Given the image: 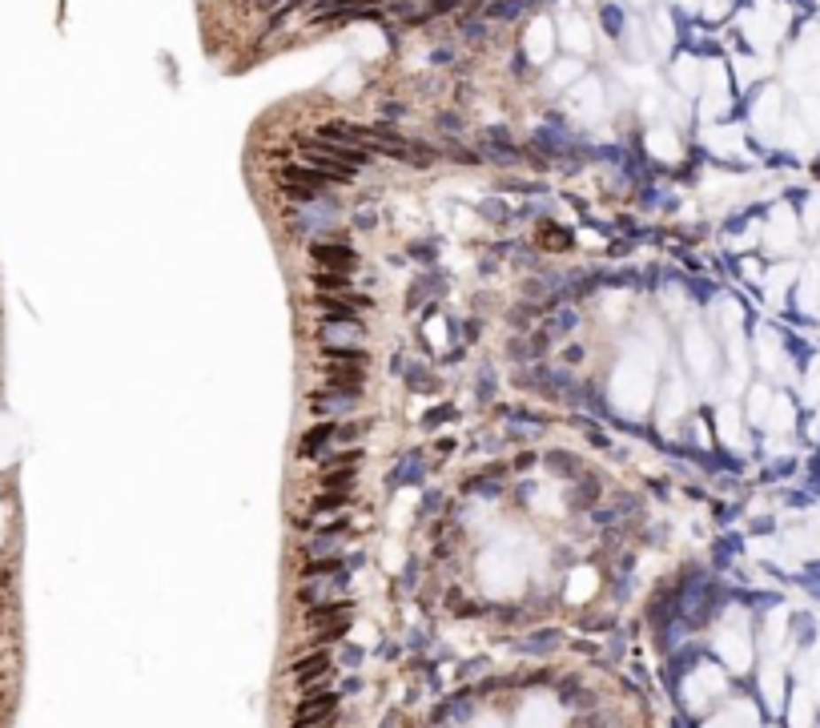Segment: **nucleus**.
I'll use <instances>...</instances> for the list:
<instances>
[{"instance_id": "nucleus-1", "label": "nucleus", "mask_w": 820, "mask_h": 728, "mask_svg": "<svg viewBox=\"0 0 820 728\" xmlns=\"http://www.w3.org/2000/svg\"><path fill=\"white\" fill-rule=\"evenodd\" d=\"M338 704H342V693H334V688H326V693H306L302 701H298L290 728H334Z\"/></svg>"}, {"instance_id": "nucleus-2", "label": "nucleus", "mask_w": 820, "mask_h": 728, "mask_svg": "<svg viewBox=\"0 0 820 728\" xmlns=\"http://www.w3.org/2000/svg\"><path fill=\"white\" fill-rule=\"evenodd\" d=\"M358 407H362V399L342 395V391H330V386H322V391H310V395H306V411L314 414V419H346V414H354Z\"/></svg>"}, {"instance_id": "nucleus-3", "label": "nucleus", "mask_w": 820, "mask_h": 728, "mask_svg": "<svg viewBox=\"0 0 820 728\" xmlns=\"http://www.w3.org/2000/svg\"><path fill=\"white\" fill-rule=\"evenodd\" d=\"M367 367H346V362H326L322 367V383L330 391H342V395H354L362 399L367 395Z\"/></svg>"}, {"instance_id": "nucleus-4", "label": "nucleus", "mask_w": 820, "mask_h": 728, "mask_svg": "<svg viewBox=\"0 0 820 728\" xmlns=\"http://www.w3.org/2000/svg\"><path fill=\"white\" fill-rule=\"evenodd\" d=\"M310 306L322 314V322H346V326H367L362 322V310L350 306L346 294H322V290H314L310 294Z\"/></svg>"}, {"instance_id": "nucleus-5", "label": "nucleus", "mask_w": 820, "mask_h": 728, "mask_svg": "<svg viewBox=\"0 0 820 728\" xmlns=\"http://www.w3.org/2000/svg\"><path fill=\"white\" fill-rule=\"evenodd\" d=\"M330 664H334V652L330 648H314V652H306V656L290 660L286 672L298 676V693H306L314 680H322V676L330 672Z\"/></svg>"}, {"instance_id": "nucleus-6", "label": "nucleus", "mask_w": 820, "mask_h": 728, "mask_svg": "<svg viewBox=\"0 0 820 728\" xmlns=\"http://www.w3.org/2000/svg\"><path fill=\"white\" fill-rule=\"evenodd\" d=\"M310 258L326 270H354L358 266V250L350 242H310Z\"/></svg>"}, {"instance_id": "nucleus-7", "label": "nucleus", "mask_w": 820, "mask_h": 728, "mask_svg": "<svg viewBox=\"0 0 820 728\" xmlns=\"http://www.w3.org/2000/svg\"><path fill=\"white\" fill-rule=\"evenodd\" d=\"M302 145H310V150L326 153V158L342 161V166H350V169L370 166V150H362V145H350V141H302Z\"/></svg>"}, {"instance_id": "nucleus-8", "label": "nucleus", "mask_w": 820, "mask_h": 728, "mask_svg": "<svg viewBox=\"0 0 820 728\" xmlns=\"http://www.w3.org/2000/svg\"><path fill=\"white\" fill-rule=\"evenodd\" d=\"M334 443V419H318L310 430H302V439H298V455L302 459H322L326 447Z\"/></svg>"}, {"instance_id": "nucleus-9", "label": "nucleus", "mask_w": 820, "mask_h": 728, "mask_svg": "<svg viewBox=\"0 0 820 728\" xmlns=\"http://www.w3.org/2000/svg\"><path fill=\"white\" fill-rule=\"evenodd\" d=\"M354 616V604L350 600H322V604H310L302 612L306 628H322V623H338V620H350Z\"/></svg>"}, {"instance_id": "nucleus-10", "label": "nucleus", "mask_w": 820, "mask_h": 728, "mask_svg": "<svg viewBox=\"0 0 820 728\" xmlns=\"http://www.w3.org/2000/svg\"><path fill=\"white\" fill-rule=\"evenodd\" d=\"M278 174V182L282 185H302V190H314V193H326V174H318L314 166H282V169H274Z\"/></svg>"}, {"instance_id": "nucleus-11", "label": "nucleus", "mask_w": 820, "mask_h": 728, "mask_svg": "<svg viewBox=\"0 0 820 728\" xmlns=\"http://www.w3.org/2000/svg\"><path fill=\"white\" fill-rule=\"evenodd\" d=\"M306 507H310V515H342V511L354 507V492H318L306 500Z\"/></svg>"}, {"instance_id": "nucleus-12", "label": "nucleus", "mask_w": 820, "mask_h": 728, "mask_svg": "<svg viewBox=\"0 0 820 728\" xmlns=\"http://www.w3.org/2000/svg\"><path fill=\"white\" fill-rule=\"evenodd\" d=\"M310 286L322 290V294H350L354 270H310Z\"/></svg>"}, {"instance_id": "nucleus-13", "label": "nucleus", "mask_w": 820, "mask_h": 728, "mask_svg": "<svg viewBox=\"0 0 820 728\" xmlns=\"http://www.w3.org/2000/svg\"><path fill=\"white\" fill-rule=\"evenodd\" d=\"M334 571H346V555H314V560L298 563V576L302 579H318V576H334Z\"/></svg>"}, {"instance_id": "nucleus-14", "label": "nucleus", "mask_w": 820, "mask_h": 728, "mask_svg": "<svg viewBox=\"0 0 820 728\" xmlns=\"http://www.w3.org/2000/svg\"><path fill=\"white\" fill-rule=\"evenodd\" d=\"M358 471L362 467H334V471H314V479L322 483V492H354Z\"/></svg>"}, {"instance_id": "nucleus-15", "label": "nucleus", "mask_w": 820, "mask_h": 728, "mask_svg": "<svg viewBox=\"0 0 820 728\" xmlns=\"http://www.w3.org/2000/svg\"><path fill=\"white\" fill-rule=\"evenodd\" d=\"M322 359L326 362H346V367H370V351H362V346H350V343H326L322 346Z\"/></svg>"}, {"instance_id": "nucleus-16", "label": "nucleus", "mask_w": 820, "mask_h": 728, "mask_svg": "<svg viewBox=\"0 0 820 728\" xmlns=\"http://www.w3.org/2000/svg\"><path fill=\"white\" fill-rule=\"evenodd\" d=\"M367 463V451L362 447H342V451H326L314 463V471H334V467H362Z\"/></svg>"}, {"instance_id": "nucleus-17", "label": "nucleus", "mask_w": 820, "mask_h": 728, "mask_svg": "<svg viewBox=\"0 0 820 728\" xmlns=\"http://www.w3.org/2000/svg\"><path fill=\"white\" fill-rule=\"evenodd\" d=\"M342 544H346V536H326V531H310L302 544L306 560H314V555H338Z\"/></svg>"}, {"instance_id": "nucleus-18", "label": "nucleus", "mask_w": 820, "mask_h": 728, "mask_svg": "<svg viewBox=\"0 0 820 728\" xmlns=\"http://www.w3.org/2000/svg\"><path fill=\"white\" fill-rule=\"evenodd\" d=\"M547 471L551 475H563V479H579V475H584V459L571 455V451H551V455H547Z\"/></svg>"}, {"instance_id": "nucleus-19", "label": "nucleus", "mask_w": 820, "mask_h": 728, "mask_svg": "<svg viewBox=\"0 0 820 728\" xmlns=\"http://www.w3.org/2000/svg\"><path fill=\"white\" fill-rule=\"evenodd\" d=\"M370 430V419H350V422H334V443H342V447H358V439H367Z\"/></svg>"}, {"instance_id": "nucleus-20", "label": "nucleus", "mask_w": 820, "mask_h": 728, "mask_svg": "<svg viewBox=\"0 0 820 728\" xmlns=\"http://www.w3.org/2000/svg\"><path fill=\"white\" fill-rule=\"evenodd\" d=\"M568 500H571V507H592V503L600 500V479L584 471V475H579V487L568 495Z\"/></svg>"}, {"instance_id": "nucleus-21", "label": "nucleus", "mask_w": 820, "mask_h": 728, "mask_svg": "<svg viewBox=\"0 0 820 728\" xmlns=\"http://www.w3.org/2000/svg\"><path fill=\"white\" fill-rule=\"evenodd\" d=\"M346 632H350V620H338V623H322V628H318V632L310 636V640H314L318 648H326V644L342 640V636H346Z\"/></svg>"}, {"instance_id": "nucleus-22", "label": "nucleus", "mask_w": 820, "mask_h": 728, "mask_svg": "<svg viewBox=\"0 0 820 728\" xmlns=\"http://www.w3.org/2000/svg\"><path fill=\"white\" fill-rule=\"evenodd\" d=\"M559 644H563V640H559V632H543V636L523 640L519 648H523V652H551V648H559Z\"/></svg>"}, {"instance_id": "nucleus-23", "label": "nucleus", "mask_w": 820, "mask_h": 728, "mask_svg": "<svg viewBox=\"0 0 820 728\" xmlns=\"http://www.w3.org/2000/svg\"><path fill=\"white\" fill-rule=\"evenodd\" d=\"M278 190H282V197H290V202H318V197H322V193L302 190V185H282L278 182Z\"/></svg>"}, {"instance_id": "nucleus-24", "label": "nucleus", "mask_w": 820, "mask_h": 728, "mask_svg": "<svg viewBox=\"0 0 820 728\" xmlns=\"http://www.w3.org/2000/svg\"><path fill=\"white\" fill-rule=\"evenodd\" d=\"M531 359H539V354H547L551 351V330H531Z\"/></svg>"}, {"instance_id": "nucleus-25", "label": "nucleus", "mask_w": 820, "mask_h": 728, "mask_svg": "<svg viewBox=\"0 0 820 728\" xmlns=\"http://www.w3.org/2000/svg\"><path fill=\"white\" fill-rule=\"evenodd\" d=\"M454 419V407H435V411H427V419H422V427H438V422Z\"/></svg>"}, {"instance_id": "nucleus-26", "label": "nucleus", "mask_w": 820, "mask_h": 728, "mask_svg": "<svg viewBox=\"0 0 820 728\" xmlns=\"http://www.w3.org/2000/svg\"><path fill=\"white\" fill-rule=\"evenodd\" d=\"M507 354L515 362H523V359H531V343H523V338H515V343H507Z\"/></svg>"}, {"instance_id": "nucleus-27", "label": "nucleus", "mask_w": 820, "mask_h": 728, "mask_svg": "<svg viewBox=\"0 0 820 728\" xmlns=\"http://www.w3.org/2000/svg\"><path fill=\"white\" fill-rule=\"evenodd\" d=\"M579 322V318H576V310H563V314H559V318H551V326H547V330H571V326H576Z\"/></svg>"}, {"instance_id": "nucleus-28", "label": "nucleus", "mask_w": 820, "mask_h": 728, "mask_svg": "<svg viewBox=\"0 0 820 728\" xmlns=\"http://www.w3.org/2000/svg\"><path fill=\"white\" fill-rule=\"evenodd\" d=\"M346 298H350V306L362 310V314H367V310H375V298H370V294H354V290H350Z\"/></svg>"}, {"instance_id": "nucleus-29", "label": "nucleus", "mask_w": 820, "mask_h": 728, "mask_svg": "<svg viewBox=\"0 0 820 728\" xmlns=\"http://www.w3.org/2000/svg\"><path fill=\"white\" fill-rule=\"evenodd\" d=\"M410 386H419V391H435V383H430V375H422V370H410L406 375Z\"/></svg>"}, {"instance_id": "nucleus-30", "label": "nucleus", "mask_w": 820, "mask_h": 728, "mask_svg": "<svg viewBox=\"0 0 820 728\" xmlns=\"http://www.w3.org/2000/svg\"><path fill=\"white\" fill-rule=\"evenodd\" d=\"M342 664L358 668V664H362V652H358V648H342Z\"/></svg>"}, {"instance_id": "nucleus-31", "label": "nucleus", "mask_w": 820, "mask_h": 728, "mask_svg": "<svg viewBox=\"0 0 820 728\" xmlns=\"http://www.w3.org/2000/svg\"><path fill=\"white\" fill-rule=\"evenodd\" d=\"M563 362H584V346H568V351H563Z\"/></svg>"}, {"instance_id": "nucleus-32", "label": "nucleus", "mask_w": 820, "mask_h": 728, "mask_svg": "<svg viewBox=\"0 0 820 728\" xmlns=\"http://www.w3.org/2000/svg\"><path fill=\"white\" fill-rule=\"evenodd\" d=\"M531 463H535V455H531V451H523V455L515 459V471H527V467H531Z\"/></svg>"}, {"instance_id": "nucleus-33", "label": "nucleus", "mask_w": 820, "mask_h": 728, "mask_svg": "<svg viewBox=\"0 0 820 728\" xmlns=\"http://www.w3.org/2000/svg\"><path fill=\"white\" fill-rule=\"evenodd\" d=\"M463 330H467V338H479V334H483V322H479V318H475V322H467Z\"/></svg>"}, {"instance_id": "nucleus-34", "label": "nucleus", "mask_w": 820, "mask_h": 728, "mask_svg": "<svg viewBox=\"0 0 820 728\" xmlns=\"http://www.w3.org/2000/svg\"><path fill=\"white\" fill-rule=\"evenodd\" d=\"M435 451H438V455H451L454 443H451V439H443V443H435Z\"/></svg>"}]
</instances>
